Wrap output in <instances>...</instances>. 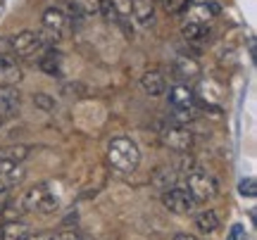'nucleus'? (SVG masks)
I'll list each match as a JSON object with an SVG mask.
<instances>
[{"label":"nucleus","mask_w":257,"mask_h":240,"mask_svg":"<svg viewBox=\"0 0 257 240\" xmlns=\"http://www.w3.org/2000/svg\"><path fill=\"white\" fill-rule=\"evenodd\" d=\"M105 157H107L112 171L121 176H131L141 164V148L136 145V140L126 138V136H117L107 143Z\"/></svg>","instance_id":"nucleus-1"},{"label":"nucleus","mask_w":257,"mask_h":240,"mask_svg":"<svg viewBox=\"0 0 257 240\" xmlns=\"http://www.w3.org/2000/svg\"><path fill=\"white\" fill-rule=\"evenodd\" d=\"M22 212H31V214H41V216H48V214H55L60 209V202L57 197L50 190H48L46 183L31 185L27 193L22 195Z\"/></svg>","instance_id":"nucleus-2"},{"label":"nucleus","mask_w":257,"mask_h":240,"mask_svg":"<svg viewBox=\"0 0 257 240\" xmlns=\"http://www.w3.org/2000/svg\"><path fill=\"white\" fill-rule=\"evenodd\" d=\"M186 190L193 197V202H210L219 195V181L207 171H191L186 176Z\"/></svg>","instance_id":"nucleus-3"},{"label":"nucleus","mask_w":257,"mask_h":240,"mask_svg":"<svg viewBox=\"0 0 257 240\" xmlns=\"http://www.w3.org/2000/svg\"><path fill=\"white\" fill-rule=\"evenodd\" d=\"M8 50L10 55L34 57L46 50V38L41 34H36V31H19V34L8 38Z\"/></svg>","instance_id":"nucleus-4"},{"label":"nucleus","mask_w":257,"mask_h":240,"mask_svg":"<svg viewBox=\"0 0 257 240\" xmlns=\"http://www.w3.org/2000/svg\"><path fill=\"white\" fill-rule=\"evenodd\" d=\"M160 138H162V143H165L172 152H179V155H188V152H191V148H193V133H191V129H188V126L172 124V126L162 129Z\"/></svg>","instance_id":"nucleus-5"},{"label":"nucleus","mask_w":257,"mask_h":240,"mask_svg":"<svg viewBox=\"0 0 257 240\" xmlns=\"http://www.w3.org/2000/svg\"><path fill=\"white\" fill-rule=\"evenodd\" d=\"M162 204L172 214H191L195 209V202H193V197L188 195V190L179 188V185L172 188V190H167V193H162Z\"/></svg>","instance_id":"nucleus-6"},{"label":"nucleus","mask_w":257,"mask_h":240,"mask_svg":"<svg viewBox=\"0 0 257 240\" xmlns=\"http://www.w3.org/2000/svg\"><path fill=\"white\" fill-rule=\"evenodd\" d=\"M67 27H69V19H67V15H64L60 8H48L46 12H43V29H46L55 41L67 31Z\"/></svg>","instance_id":"nucleus-7"},{"label":"nucleus","mask_w":257,"mask_h":240,"mask_svg":"<svg viewBox=\"0 0 257 240\" xmlns=\"http://www.w3.org/2000/svg\"><path fill=\"white\" fill-rule=\"evenodd\" d=\"M22 81V67L10 55H0V88H15Z\"/></svg>","instance_id":"nucleus-8"},{"label":"nucleus","mask_w":257,"mask_h":240,"mask_svg":"<svg viewBox=\"0 0 257 240\" xmlns=\"http://www.w3.org/2000/svg\"><path fill=\"white\" fill-rule=\"evenodd\" d=\"M176 178H179V174H176L174 166H157L153 171V176H150V183H153V188L157 193L162 195L167 190L176 188Z\"/></svg>","instance_id":"nucleus-9"},{"label":"nucleus","mask_w":257,"mask_h":240,"mask_svg":"<svg viewBox=\"0 0 257 240\" xmlns=\"http://www.w3.org/2000/svg\"><path fill=\"white\" fill-rule=\"evenodd\" d=\"M22 181H24L22 164L0 159V190H10V188H15L17 183H22Z\"/></svg>","instance_id":"nucleus-10"},{"label":"nucleus","mask_w":257,"mask_h":240,"mask_svg":"<svg viewBox=\"0 0 257 240\" xmlns=\"http://www.w3.org/2000/svg\"><path fill=\"white\" fill-rule=\"evenodd\" d=\"M22 110V95L15 88H0V119L17 117Z\"/></svg>","instance_id":"nucleus-11"},{"label":"nucleus","mask_w":257,"mask_h":240,"mask_svg":"<svg viewBox=\"0 0 257 240\" xmlns=\"http://www.w3.org/2000/svg\"><path fill=\"white\" fill-rule=\"evenodd\" d=\"M141 88H143V93L150 95V98H160V95L167 91L165 74H162V72H157V69L146 72V74L141 76Z\"/></svg>","instance_id":"nucleus-12"},{"label":"nucleus","mask_w":257,"mask_h":240,"mask_svg":"<svg viewBox=\"0 0 257 240\" xmlns=\"http://www.w3.org/2000/svg\"><path fill=\"white\" fill-rule=\"evenodd\" d=\"M174 74L179 81H193V79H198L200 76V65L193 60V57H186V55H179L174 60Z\"/></svg>","instance_id":"nucleus-13"},{"label":"nucleus","mask_w":257,"mask_h":240,"mask_svg":"<svg viewBox=\"0 0 257 240\" xmlns=\"http://www.w3.org/2000/svg\"><path fill=\"white\" fill-rule=\"evenodd\" d=\"M29 235H31V226L27 221L12 219L0 223V240H27Z\"/></svg>","instance_id":"nucleus-14"},{"label":"nucleus","mask_w":257,"mask_h":240,"mask_svg":"<svg viewBox=\"0 0 257 240\" xmlns=\"http://www.w3.org/2000/svg\"><path fill=\"white\" fill-rule=\"evenodd\" d=\"M169 102H172L174 110H193L195 95H193V91L188 86L179 83V86H174V88L169 91Z\"/></svg>","instance_id":"nucleus-15"},{"label":"nucleus","mask_w":257,"mask_h":240,"mask_svg":"<svg viewBox=\"0 0 257 240\" xmlns=\"http://www.w3.org/2000/svg\"><path fill=\"white\" fill-rule=\"evenodd\" d=\"M38 67L48 76H60V72H62V53H57L53 48H46L43 55L38 57Z\"/></svg>","instance_id":"nucleus-16"},{"label":"nucleus","mask_w":257,"mask_h":240,"mask_svg":"<svg viewBox=\"0 0 257 240\" xmlns=\"http://www.w3.org/2000/svg\"><path fill=\"white\" fill-rule=\"evenodd\" d=\"M195 228L200 233H214L219 228V216L214 209H200L195 214Z\"/></svg>","instance_id":"nucleus-17"},{"label":"nucleus","mask_w":257,"mask_h":240,"mask_svg":"<svg viewBox=\"0 0 257 240\" xmlns=\"http://www.w3.org/2000/svg\"><path fill=\"white\" fill-rule=\"evenodd\" d=\"M181 36L186 41H191V43H202V41H207V36H210V29L205 27V24H198V22H186L184 27H181Z\"/></svg>","instance_id":"nucleus-18"},{"label":"nucleus","mask_w":257,"mask_h":240,"mask_svg":"<svg viewBox=\"0 0 257 240\" xmlns=\"http://www.w3.org/2000/svg\"><path fill=\"white\" fill-rule=\"evenodd\" d=\"M134 15H136L138 24H143L148 27L150 22H153V15H155V8H153V0H134V10H131Z\"/></svg>","instance_id":"nucleus-19"},{"label":"nucleus","mask_w":257,"mask_h":240,"mask_svg":"<svg viewBox=\"0 0 257 240\" xmlns=\"http://www.w3.org/2000/svg\"><path fill=\"white\" fill-rule=\"evenodd\" d=\"M217 15H219V5H214V3H202V5H195L191 22H198V24H205V27H207V22H210L212 17H217Z\"/></svg>","instance_id":"nucleus-20"},{"label":"nucleus","mask_w":257,"mask_h":240,"mask_svg":"<svg viewBox=\"0 0 257 240\" xmlns=\"http://www.w3.org/2000/svg\"><path fill=\"white\" fill-rule=\"evenodd\" d=\"M29 152H31L29 145H10V148L0 150V159H5V162H15V164H22V162L29 157Z\"/></svg>","instance_id":"nucleus-21"},{"label":"nucleus","mask_w":257,"mask_h":240,"mask_svg":"<svg viewBox=\"0 0 257 240\" xmlns=\"http://www.w3.org/2000/svg\"><path fill=\"white\" fill-rule=\"evenodd\" d=\"M69 5L76 15L81 17H93V15H100V0H69Z\"/></svg>","instance_id":"nucleus-22"},{"label":"nucleus","mask_w":257,"mask_h":240,"mask_svg":"<svg viewBox=\"0 0 257 240\" xmlns=\"http://www.w3.org/2000/svg\"><path fill=\"white\" fill-rule=\"evenodd\" d=\"M162 5H165L167 12H172V15H181L184 10H188L191 0H162Z\"/></svg>","instance_id":"nucleus-23"},{"label":"nucleus","mask_w":257,"mask_h":240,"mask_svg":"<svg viewBox=\"0 0 257 240\" xmlns=\"http://www.w3.org/2000/svg\"><path fill=\"white\" fill-rule=\"evenodd\" d=\"M110 5L114 8L117 17H128L134 10V0H110Z\"/></svg>","instance_id":"nucleus-24"},{"label":"nucleus","mask_w":257,"mask_h":240,"mask_svg":"<svg viewBox=\"0 0 257 240\" xmlns=\"http://www.w3.org/2000/svg\"><path fill=\"white\" fill-rule=\"evenodd\" d=\"M257 188V183H255V178H243L238 183V193L243 195V197H255V190Z\"/></svg>","instance_id":"nucleus-25"},{"label":"nucleus","mask_w":257,"mask_h":240,"mask_svg":"<svg viewBox=\"0 0 257 240\" xmlns=\"http://www.w3.org/2000/svg\"><path fill=\"white\" fill-rule=\"evenodd\" d=\"M34 102H36V107H41V110H53L55 107V102L50 100V95H46V93L34 95Z\"/></svg>","instance_id":"nucleus-26"},{"label":"nucleus","mask_w":257,"mask_h":240,"mask_svg":"<svg viewBox=\"0 0 257 240\" xmlns=\"http://www.w3.org/2000/svg\"><path fill=\"white\" fill-rule=\"evenodd\" d=\"M48 240H81V235L76 231H60V233H53V235H48Z\"/></svg>","instance_id":"nucleus-27"},{"label":"nucleus","mask_w":257,"mask_h":240,"mask_svg":"<svg viewBox=\"0 0 257 240\" xmlns=\"http://www.w3.org/2000/svg\"><path fill=\"white\" fill-rule=\"evenodd\" d=\"M100 12L107 19H119V17H117V12H114V8L110 5V0H100Z\"/></svg>","instance_id":"nucleus-28"},{"label":"nucleus","mask_w":257,"mask_h":240,"mask_svg":"<svg viewBox=\"0 0 257 240\" xmlns=\"http://www.w3.org/2000/svg\"><path fill=\"white\" fill-rule=\"evenodd\" d=\"M8 204H10V190H0V214L5 212Z\"/></svg>","instance_id":"nucleus-29"},{"label":"nucleus","mask_w":257,"mask_h":240,"mask_svg":"<svg viewBox=\"0 0 257 240\" xmlns=\"http://www.w3.org/2000/svg\"><path fill=\"white\" fill-rule=\"evenodd\" d=\"M172 240H198L195 235H191V233H176Z\"/></svg>","instance_id":"nucleus-30"},{"label":"nucleus","mask_w":257,"mask_h":240,"mask_svg":"<svg viewBox=\"0 0 257 240\" xmlns=\"http://www.w3.org/2000/svg\"><path fill=\"white\" fill-rule=\"evenodd\" d=\"M238 233H240V226H233V231H231V238L229 240H236V238H238Z\"/></svg>","instance_id":"nucleus-31"}]
</instances>
